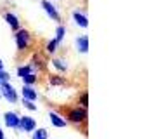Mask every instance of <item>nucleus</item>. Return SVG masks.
<instances>
[{
	"instance_id": "nucleus-1",
	"label": "nucleus",
	"mask_w": 149,
	"mask_h": 139,
	"mask_svg": "<svg viewBox=\"0 0 149 139\" xmlns=\"http://www.w3.org/2000/svg\"><path fill=\"white\" fill-rule=\"evenodd\" d=\"M31 33L26 30V28H19L17 32H14V44H16V49L19 52H24L30 45H31Z\"/></svg>"
},
{
	"instance_id": "nucleus-2",
	"label": "nucleus",
	"mask_w": 149,
	"mask_h": 139,
	"mask_svg": "<svg viewBox=\"0 0 149 139\" xmlns=\"http://www.w3.org/2000/svg\"><path fill=\"white\" fill-rule=\"evenodd\" d=\"M87 118H88V111L87 108H81V106L70 108L66 113V122H71V124H83Z\"/></svg>"
},
{
	"instance_id": "nucleus-3",
	"label": "nucleus",
	"mask_w": 149,
	"mask_h": 139,
	"mask_svg": "<svg viewBox=\"0 0 149 139\" xmlns=\"http://www.w3.org/2000/svg\"><path fill=\"white\" fill-rule=\"evenodd\" d=\"M0 96L10 104H17L19 103V96H17V91L16 87L10 84V82H5V84H0Z\"/></svg>"
},
{
	"instance_id": "nucleus-4",
	"label": "nucleus",
	"mask_w": 149,
	"mask_h": 139,
	"mask_svg": "<svg viewBox=\"0 0 149 139\" xmlns=\"http://www.w3.org/2000/svg\"><path fill=\"white\" fill-rule=\"evenodd\" d=\"M35 129H37V120L33 117H30V115L19 117V131H23L26 134H31Z\"/></svg>"
},
{
	"instance_id": "nucleus-5",
	"label": "nucleus",
	"mask_w": 149,
	"mask_h": 139,
	"mask_svg": "<svg viewBox=\"0 0 149 139\" xmlns=\"http://www.w3.org/2000/svg\"><path fill=\"white\" fill-rule=\"evenodd\" d=\"M40 5H42V9L45 11V14L52 19V21H61V14H59V11H57V7L50 2V0H42L40 2Z\"/></svg>"
},
{
	"instance_id": "nucleus-6",
	"label": "nucleus",
	"mask_w": 149,
	"mask_h": 139,
	"mask_svg": "<svg viewBox=\"0 0 149 139\" xmlns=\"http://www.w3.org/2000/svg\"><path fill=\"white\" fill-rule=\"evenodd\" d=\"M3 124L9 129L19 131V115H17V111H5L3 113Z\"/></svg>"
},
{
	"instance_id": "nucleus-7",
	"label": "nucleus",
	"mask_w": 149,
	"mask_h": 139,
	"mask_svg": "<svg viewBox=\"0 0 149 139\" xmlns=\"http://www.w3.org/2000/svg\"><path fill=\"white\" fill-rule=\"evenodd\" d=\"M74 49L78 54H87L88 52V35H78L74 38Z\"/></svg>"
},
{
	"instance_id": "nucleus-8",
	"label": "nucleus",
	"mask_w": 149,
	"mask_h": 139,
	"mask_svg": "<svg viewBox=\"0 0 149 139\" xmlns=\"http://www.w3.org/2000/svg\"><path fill=\"white\" fill-rule=\"evenodd\" d=\"M71 19H73L80 28H88V16H87L83 11L74 9L73 12H71Z\"/></svg>"
},
{
	"instance_id": "nucleus-9",
	"label": "nucleus",
	"mask_w": 149,
	"mask_h": 139,
	"mask_svg": "<svg viewBox=\"0 0 149 139\" xmlns=\"http://www.w3.org/2000/svg\"><path fill=\"white\" fill-rule=\"evenodd\" d=\"M49 120H50V124H52L56 129H64V127H68L66 118H64L63 115H59L57 111H49Z\"/></svg>"
},
{
	"instance_id": "nucleus-10",
	"label": "nucleus",
	"mask_w": 149,
	"mask_h": 139,
	"mask_svg": "<svg viewBox=\"0 0 149 139\" xmlns=\"http://www.w3.org/2000/svg\"><path fill=\"white\" fill-rule=\"evenodd\" d=\"M3 19H5V23L14 30V32H17L19 28H21V21H19V18H17V14H14V12H3Z\"/></svg>"
},
{
	"instance_id": "nucleus-11",
	"label": "nucleus",
	"mask_w": 149,
	"mask_h": 139,
	"mask_svg": "<svg viewBox=\"0 0 149 139\" xmlns=\"http://www.w3.org/2000/svg\"><path fill=\"white\" fill-rule=\"evenodd\" d=\"M19 99H26V101H37L38 99V92L35 91V87H28V85H23L21 87V98Z\"/></svg>"
},
{
	"instance_id": "nucleus-12",
	"label": "nucleus",
	"mask_w": 149,
	"mask_h": 139,
	"mask_svg": "<svg viewBox=\"0 0 149 139\" xmlns=\"http://www.w3.org/2000/svg\"><path fill=\"white\" fill-rule=\"evenodd\" d=\"M52 66L57 73H66L68 71V61L64 58H54L52 59Z\"/></svg>"
},
{
	"instance_id": "nucleus-13",
	"label": "nucleus",
	"mask_w": 149,
	"mask_h": 139,
	"mask_svg": "<svg viewBox=\"0 0 149 139\" xmlns=\"http://www.w3.org/2000/svg\"><path fill=\"white\" fill-rule=\"evenodd\" d=\"M31 139H49V131L45 127H37L31 132Z\"/></svg>"
},
{
	"instance_id": "nucleus-14",
	"label": "nucleus",
	"mask_w": 149,
	"mask_h": 139,
	"mask_svg": "<svg viewBox=\"0 0 149 139\" xmlns=\"http://www.w3.org/2000/svg\"><path fill=\"white\" fill-rule=\"evenodd\" d=\"M49 84H50L52 87H61V85L66 84V80H64V77H61V75L57 73V75H50V77H49Z\"/></svg>"
},
{
	"instance_id": "nucleus-15",
	"label": "nucleus",
	"mask_w": 149,
	"mask_h": 139,
	"mask_svg": "<svg viewBox=\"0 0 149 139\" xmlns=\"http://www.w3.org/2000/svg\"><path fill=\"white\" fill-rule=\"evenodd\" d=\"M21 80H23V84H24V85H28V87H35V84L38 82V75H37V73H30V75L23 77Z\"/></svg>"
},
{
	"instance_id": "nucleus-16",
	"label": "nucleus",
	"mask_w": 149,
	"mask_h": 139,
	"mask_svg": "<svg viewBox=\"0 0 149 139\" xmlns=\"http://www.w3.org/2000/svg\"><path fill=\"white\" fill-rule=\"evenodd\" d=\"M30 73H35L30 65H24V66H17L16 70V75L19 77V78H23V77H26V75H30Z\"/></svg>"
},
{
	"instance_id": "nucleus-17",
	"label": "nucleus",
	"mask_w": 149,
	"mask_h": 139,
	"mask_svg": "<svg viewBox=\"0 0 149 139\" xmlns=\"http://www.w3.org/2000/svg\"><path fill=\"white\" fill-rule=\"evenodd\" d=\"M59 45H61V44H59L56 38H50V40L47 42V45H45V51H47L49 54H54V52L57 51V47H59Z\"/></svg>"
},
{
	"instance_id": "nucleus-18",
	"label": "nucleus",
	"mask_w": 149,
	"mask_h": 139,
	"mask_svg": "<svg viewBox=\"0 0 149 139\" xmlns=\"http://www.w3.org/2000/svg\"><path fill=\"white\" fill-rule=\"evenodd\" d=\"M64 37H66V26H63V25H59L57 28H56V40L59 42V44H63V40H64Z\"/></svg>"
},
{
	"instance_id": "nucleus-19",
	"label": "nucleus",
	"mask_w": 149,
	"mask_h": 139,
	"mask_svg": "<svg viewBox=\"0 0 149 139\" xmlns=\"http://www.w3.org/2000/svg\"><path fill=\"white\" fill-rule=\"evenodd\" d=\"M78 106L88 108V92H87V91H83V92L78 96Z\"/></svg>"
},
{
	"instance_id": "nucleus-20",
	"label": "nucleus",
	"mask_w": 149,
	"mask_h": 139,
	"mask_svg": "<svg viewBox=\"0 0 149 139\" xmlns=\"http://www.w3.org/2000/svg\"><path fill=\"white\" fill-rule=\"evenodd\" d=\"M19 103L23 104L28 111H37V103H33V101H26V99H19Z\"/></svg>"
},
{
	"instance_id": "nucleus-21",
	"label": "nucleus",
	"mask_w": 149,
	"mask_h": 139,
	"mask_svg": "<svg viewBox=\"0 0 149 139\" xmlns=\"http://www.w3.org/2000/svg\"><path fill=\"white\" fill-rule=\"evenodd\" d=\"M5 82H10V73L7 70H0V84H5Z\"/></svg>"
},
{
	"instance_id": "nucleus-22",
	"label": "nucleus",
	"mask_w": 149,
	"mask_h": 139,
	"mask_svg": "<svg viewBox=\"0 0 149 139\" xmlns=\"http://www.w3.org/2000/svg\"><path fill=\"white\" fill-rule=\"evenodd\" d=\"M0 139H5V134H3V131H2V127H0Z\"/></svg>"
},
{
	"instance_id": "nucleus-23",
	"label": "nucleus",
	"mask_w": 149,
	"mask_h": 139,
	"mask_svg": "<svg viewBox=\"0 0 149 139\" xmlns=\"http://www.w3.org/2000/svg\"><path fill=\"white\" fill-rule=\"evenodd\" d=\"M0 70H3V61L0 59Z\"/></svg>"
},
{
	"instance_id": "nucleus-24",
	"label": "nucleus",
	"mask_w": 149,
	"mask_h": 139,
	"mask_svg": "<svg viewBox=\"0 0 149 139\" xmlns=\"http://www.w3.org/2000/svg\"><path fill=\"white\" fill-rule=\"evenodd\" d=\"M0 99H2V96H0Z\"/></svg>"
}]
</instances>
